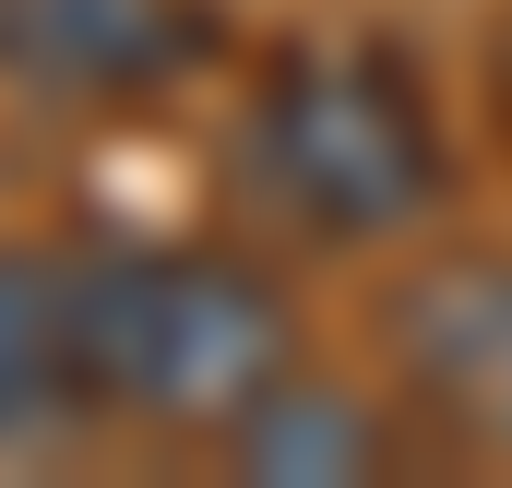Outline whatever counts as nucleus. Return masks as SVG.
<instances>
[{"instance_id": "20e7f679", "label": "nucleus", "mask_w": 512, "mask_h": 488, "mask_svg": "<svg viewBox=\"0 0 512 488\" xmlns=\"http://www.w3.org/2000/svg\"><path fill=\"white\" fill-rule=\"evenodd\" d=\"M215 60V0H0V84L36 108L167 96Z\"/></svg>"}, {"instance_id": "39448f33", "label": "nucleus", "mask_w": 512, "mask_h": 488, "mask_svg": "<svg viewBox=\"0 0 512 488\" xmlns=\"http://www.w3.org/2000/svg\"><path fill=\"white\" fill-rule=\"evenodd\" d=\"M96 417L72 346V250H0V453H48Z\"/></svg>"}, {"instance_id": "f257e3e1", "label": "nucleus", "mask_w": 512, "mask_h": 488, "mask_svg": "<svg viewBox=\"0 0 512 488\" xmlns=\"http://www.w3.org/2000/svg\"><path fill=\"white\" fill-rule=\"evenodd\" d=\"M72 346L96 417L131 429H239L286 381L274 274L203 239H96L72 250Z\"/></svg>"}, {"instance_id": "f03ea898", "label": "nucleus", "mask_w": 512, "mask_h": 488, "mask_svg": "<svg viewBox=\"0 0 512 488\" xmlns=\"http://www.w3.org/2000/svg\"><path fill=\"white\" fill-rule=\"evenodd\" d=\"M227 155H239V191L262 215L322 239V250H382L405 227H429L441 191H453V143L429 120L417 72L358 48V36L286 48L251 84Z\"/></svg>"}, {"instance_id": "423d86ee", "label": "nucleus", "mask_w": 512, "mask_h": 488, "mask_svg": "<svg viewBox=\"0 0 512 488\" xmlns=\"http://www.w3.org/2000/svg\"><path fill=\"white\" fill-rule=\"evenodd\" d=\"M227 465H239V477H274V488H370V477L405 465V429H393L370 393L286 369L251 417L227 429Z\"/></svg>"}, {"instance_id": "7ed1b4c3", "label": "nucleus", "mask_w": 512, "mask_h": 488, "mask_svg": "<svg viewBox=\"0 0 512 488\" xmlns=\"http://www.w3.org/2000/svg\"><path fill=\"white\" fill-rule=\"evenodd\" d=\"M382 358L405 417H429L453 453L512 465V250H453L382 298Z\"/></svg>"}]
</instances>
